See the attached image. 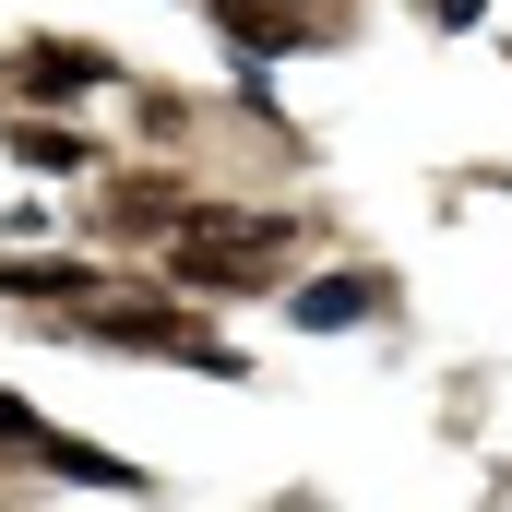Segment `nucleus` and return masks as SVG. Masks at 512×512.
Wrapping results in <instances>:
<instances>
[{"label":"nucleus","mask_w":512,"mask_h":512,"mask_svg":"<svg viewBox=\"0 0 512 512\" xmlns=\"http://www.w3.org/2000/svg\"><path fill=\"white\" fill-rule=\"evenodd\" d=\"M286 274V215H227V203H191L167 227V286H203V298H239Z\"/></svg>","instance_id":"nucleus-1"},{"label":"nucleus","mask_w":512,"mask_h":512,"mask_svg":"<svg viewBox=\"0 0 512 512\" xmlns=\"http://www.w3.org/2000/svg\"><path fill=\"white\" fill-rule=\"evenodd\" d=\"M84 334H108V346H143V358H179V370H239L191 310H143V298H84Z\"/></svg>","instance_id":"nucleus-2"},{"label":"nucleus","mask_w":512,"mask_h":512,"mask_svg":"<svg viewBox=\"0 0 512 512\" xmlns=\"http://www.w3.org/2000/svg\"><path fill=\"white\" fill-rule=\"evenodd\" d=\"M84 84H108V60L96 48H72V36H36V48H12V96H84Z\"/></svg>","instance_id":"nucleus-3"},{"label":"nucleus","mask_w":512,"mask_h":512,"mask_svg":"<svg viewBox=\"0 0 512 512\" xmlns=\"http://www.w3.org/2000/svg\"><path fill=\"white\" fill-rule=\"evenodd\" d=\"M84 262H0V298H84Z\"/></svg>","instance_id":"nucleus-4"},{"label":"nucleus","mask_w":512,"mask_h":512,"mask_svg":"<svg viewBox=\"0 0 512 512\" xmlns=\"http://www.w3.org/2000/svg\"><path fill=\"white\" fill-rule=\"evenodd\" d=\"M358 310H370V286H298V322H310V334H346Z\"/></svg>","instance_id":"nucleus-5"},{"label":"nucleus","mask_w":512,"mask_h":512,"mask_svg":"<svg viewBox=\"0 0 512 512\" xmlns=\"http://www.w3.org/2000/svg\"><path fill=\"white\" fill-rule=\"evenodd\" d=\"M12 155H36V167H84V143H72V131H12Z\"/></svg>","instance_id":"nucleus-6"},{"label":"nucleus","mask_w":512,"mask_h":512,"mask_svg":"<svg viewBox=\"0 0 512 512\" xmlns=\"http://www.w3.org/2000/svg\"><path fill=\"white\" fill-rule=\"evenodd\" d=\"M36 429H48V417H36L24 393H0V441H36Z\"/></svg>","instance_id":"nucleus-7"}]
</instances>
